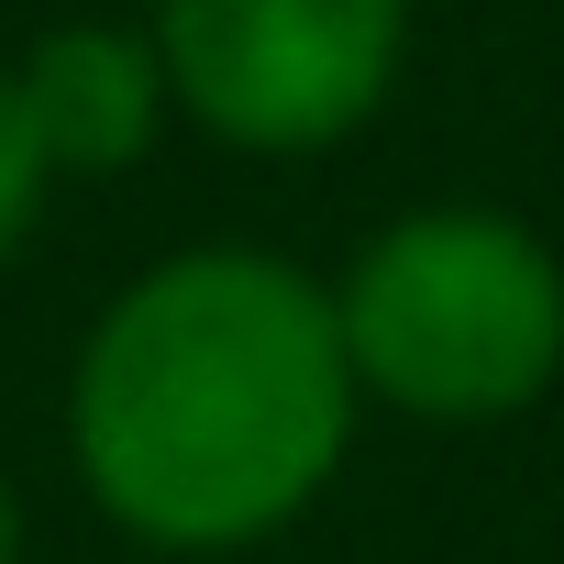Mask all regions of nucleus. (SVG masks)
I'll return each mask as SVG.
<instances>
[{
	"mask_svg": "<svg viewBox=\"0 0 564 564\" xmlns=\"http://www.w3.org/2000/svg\"><path fill=\"white\" fill-rule=\"evenodd\" d=\"M366 388L333 333V289L265 243H177L78 333L67 465L89 509L177 564L265 553L300 531L344 454Z\"/></svg>",
	"mask_w": 564,
	"mask_h": 564,
	"instance_id": "obj_1",
	"label": "nucleus"
},
{
	"mask_svg": "<svg viewBox=\"0 0 564 564\" xmlns=\"http://www.w3.org/2000/svg\"><path fill=\"white\" fill-rule=\"evenodd\" d=\"M322 289L355 388L399 421L487 432L564 377V254L498 199H432L377 221Z\"/></svg>",
	"mask_w": 564,
	"mask_h": 564,
	"instance_id": "obj_2",
	"label": "nucleus"
},
{
	"mask_svg": "<svg viewBox=\"0 0 564 564\" xmlns=\"http://www.w3.org/2000/svg\"><path fill=\"white\" fill-rule=\"evenodd\" d=\"M177 122L232 155H333L399 100L410 0H144Z\"/></svg>",
	"mask_w": 564,
	"mask_h": 564,
	"instance_id": "obj_3",
	"label": "nucleus"
},
{
	"mask_svg": "<svg viewBox=\"0 0 564 564\" xmlns=\"http://www.w3.org/2000/svg\"><path fill=\"white\" fill-rule=\"evenodd\" d=\"M12 100H23V133H34L45 177H133L177 122L144 23H56V34H34L12 56Z\"/></svg>",
	"mask_w": 564,
	"mask_h": 564,
	"instance_id": "obj_4",
	"label": "nucleus"
},
{
	"mask_svg": "<svg viewBox=\"0 0 564 564\" xmlns=\"http://www.w3.org/2000/svg\"><path fill=\"white\" fill-rule=\"evenodd\" d=\"M45 155H34V133H23V100H12V56H0V265H12L23 243H34V221H45Z\"/></svg>",
	"mask_w": 564,
	"mask_h": 564,
	"instance_id": "obj_5",
	"label": "nucleus"
},
{
	"mask_svg": "<svg viewBox=\"0 0 564 564\" xmlns=\"http://www.w3.org/2000/svg\"><path fill=\"white\" fill-rule=\"evenodd\" d=\"M0 564H23V487H12V465H0Z\"/></svg>",
	"mask_w": 564,
	"mask_h": 564,
	"instance_id": "obj_6",
	"label": "nucleus"
}]
</instances>
